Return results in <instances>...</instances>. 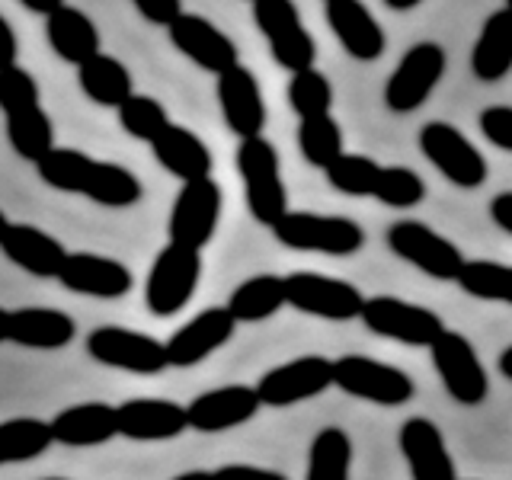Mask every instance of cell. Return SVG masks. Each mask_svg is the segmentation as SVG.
Instances as JSON below:
<instances>
[{
    "label": "cell",
    "mask_w": 512,
    "mask_h": 480,
    "mask_svg": "<svg viewBox=\"0 0 512 480\" xmlns=\"http://www.w3.org/2000/svg\"><path fill=\"white\" fill-rule=\"evenodd\" d=\"M352 474V439L340 426H324L308 448L304 480H349Z\"/></svg>",
    "instance_id": "32"
},
{
    "label": "cell",
    "mask_w": 512,
    "mask_h": 480,
    "mask_svg": "<svg viewBox=\"0 0 512 480\" xmlns=\"http://www.w3.org/2000/svg\"><path fill=\"white\" fill-rule=\"evenodd\" d=\"M10 340V311L0 308V343Z\"/></svg>",
    "instance_id": "51"
},
{
    "label": "cell",
    "mask_w": 512,
    "mask_h": 480,
    "mask_svg": "<svg viewBox=\"0 0 512 480\" xmlns=\"http://www.w3.org/2000/svg\"><path fill=\"white\" fill-rule=\"evenodd\" d=\"M416 144H420L423 157L436 167L448 183L458 189H477L487 183V160L480 154L471 138L455 128L452 122H426L416 135Z\"/></svg>",
    "instance_id": "6"
},
{
    "label": "cell",
    "mask_w": 512,
    "mask_h": 480,
    "mask_svg": "<svg viewBox=\"0 0 512 480\" xmlns=\"http://www.w3.org/2000/svg\"><path fill=\"white\" fill-rule=\"evenodd\" d=\"M237 330L228 308H205L176 330L167 346V362L176 368H192L218 352Z\"/></svg>",
    "instance_id": "21"
},
{
    "label": "cell",
    "mask_w": 512,
    "mask_h": 480,
    "mask_svg": "<svg viewBox=\"0 0 512 480\" xmlns=\"http://www.w3.org/2000/svg\"><path fill=\"white\" fill-rule=\"evenodd\" d=\"M253 23L263 32L272 58L288 74L311 71L317 61V42L304 26L298 7L292 0H256Z\"/></svg>",
    "instance_id": "3"
},
{
    "label": "cell",
    "mask_w": 512,
    "mask_h": 480,
    "mask_svg": "<svg viewBox=\"0 0 512 480\" xmlns=\"http://www.w3.org/2000/svg\"><path fill=\"white\" fill-rule=\"evenodd\" d=\"M202 279V253L167 244L160 247L148 282H144V304L154 317H173L192 301Z\"/></svg>",
    "instance_id": "4"
},
{
    "label": "cell",
    "mask_w": 512,
    "mask_h": 480,
    "mask_svg": "<svg viewBox=\"0 0 512 480\" xmlns=\"http://www.w3.org/2000/svg\"><path fill=\"white\" fill-rule=\"evenodd\" d=\"M272 237L288 250L324 253V256H352L365 247V231L359 221L346 215H317V212H292L272 224Z\"/></svg>",
    "instance_id": "1"
},
{
    "label": "cell",
    "mask_w": 512,
    "mask_h": 480,
    "mask_svg": "<svg viewBox=\"0 0 512 480\" xmlns=\"http://www.w3.org/2000/svg\"><path fill=\"white\" fill-rule=\"evenodd\" d=\"M388 247L394 256L436 282H458L461 276V250L439 231H432L426 221H394L388 228Z\"/></svg>",
    "instance_id": "8"
},
{
    "label": "cell",
    "mask_w": 512,
    "mask_h": 480,
    "mask_svg": "<svg viewBox=\"0 0 512 480\" xmlns=\"http://www.w3.org/2000/svg\"><path fill=\"white\" fill-rule=\"evenodd\" d=\"M0 250L13 266H20L36 279H58L64 260H68L61 240L36 224H10L4 240H0Z\"/></svg>",
    "instance_id": "23"
},
{
    "label": "cell",
    "mask_w": 512,
    "mask_h": 480,
    "mask_svg": "<svg viewBox=\"0 0 512 480\" xmlns=\"http://www.w3.org/2000/svg\"><path fill=\"white\" fill-rule=\"evenodd\" d=\"M221 186L208 176V180L186 183L176 192L173 208H170V244L186 247V250H199L212 244V237L218 231L221 221Z\"/></svg>",
    "instance_id": "12"
},
{
    "label": "cell",
    "mask_w": 512,
    "mask_h": 480,
    "mask_svg": "<svg viewBox=\"0 0 512 480\" xmlns=\"http://www.w3.org/2000/svg\"><path fill=\"white\" fill-rule=\"evenodd\" d=\"M45 39L52 45V52L80 68L90 58L100 55V29L93 26V20L77 7L61 4L52 16L45 20Z\"/></svg>",
    "instance_id": "26"
},
{
    "label": "cell",
    "mask_w": 512,
    "mask_h": 480,
    "mask_svg": "<svg viewBox=\"0 0 512 480\" xmlns=\"http://www.w3.org/2000/svg\"><path fill=\"white\" fill-rule=\"evenodd\" d=\"M432 368L442 378L445 394L461 407H480L490 394L487 368L480 362L474 343L458 330H445L436 343L429 346Z\"/></svg>",
    "instance_id": "7"
},
{
    "label": "cell",
    "mask_w": 512,
    "mask_h": 480,
    "mask_svg": "<svg viewBox=\"0 0 512 480\" xmlns=\"http://www.w3.org/2000/svg\"><path fill=\"white\" fill-rule=\"evenodd\" d=\"M237 173L244 180V196L253 221L272 228L282 215H288V192L282 183L279 151L266 138L240 141L237 148Z\"/></svg>",
    "instance_id": "2"
},
{
    "label": "cell",
    "mask_w": 512,
    "mask_h": 480,
    "mask_svg": "<svg viewBox=\"0 0 512 480\" xmlns=\"http://www.w3.org/2000/svg\"><path fill=\"white\" fill-rule=\"evenodd\" d=\"M384 4H388L391 10H413L420 0H384Z\"/></svg>",
    "instance_id": "52"
},
{
    "label": "cell",
    "mask_w": 512,
    "mask_h": 480,
    "mask_svg": "<svg viewBox=\"0 0 512 480\" xmlns=\"http://www.w3.org/2000/svg\"><path fill=\"white\" fill-rule=\"evenodd\" d=\"M116 423L132 442H167L189 429L186 407L167 397H128L116 407Z\"/></svg>",
    "instance_id": "19"
},
{
    "label": "cell",
    "mask_w": 512,
    "mask_h": 480,
    "mask_svg": "<svg viewBox=\"0 0 512 480\" xmlns=\"http://www.w3.org/2000/svg\"><path fill=\"white\" fill-rule=\"evenodd\" d=\"M333 388V359L327 356H298L282 362L256 381V397L263 407L282 410L295 407Z\"/></svg>",
    "instance_id": "14"
},
{
    "label": "cell",
    "mask_w": 512,
    "mask_h": 480,
    "mask_svg": "<svg viewBox=\"0 0 512 480\" xmlns=\"http://www.w3.org/2000/svg\"><path fill=\"white\" fill-rule=\"evenodd\" d=\"M458 480H461V477H458Z\"/></svg>",
    "instance_id": "56"
},
{
    "label": "cell",
    "mask_w": 512,
    "mask_h": 480,
    "mask_svg": "<svg viewBox=\"0 0 512 480\" xmlns=\"http://www.w3.org/2000/svg\"><path fill=\"white\" fill-rule=\"evenodd\" d=\"M48 429H52L55 442L71 445V448L103 445L119 436L116 407L103 404V400H87V404L64 407L48 420Z\"/></svg>",
    "instance_id": "25"
},
{
    "label": "cell",
    "mask_w": 512,
    "mask_h": 480,
    "mask_svg": "<svg viewBox=\"0 0 512 480\" xmlns=\"http://www.w3.org/2000/svg\"><path fill=\"white\" fill-rule=\"evenodd\" d=\"M7 141H10V148H13L16 157L39 164L45 154L55 151L52 116H48L42 106L16 112V116H7Z\"/></svg>",
    "instance_id": "33"
},
{
    "label": "cell",
    "mask_w": 512,
    "mask_h": 480,
    "mask_svg": "<svg viewBox=\"0 0 512 480\" xmlns=\"http://www.w3.org/2000/svg\"><path fill=\"white\" fill-rule=\"evenodd\" d=\"M327 173V183L343 192V196H352V199H365L375 192V183H378V173H381V164L365 154H340L333 160V164L324 170Z\"/></svg>",
    "instance_id": "38"
},
{
    "label": "cell",
    "mask_w": 512,
    "mask_h": 480,
    "mask_svg": "<svg viewBox=\"0 0 512 480\" xmlns=\"http://www.w3.org/2000/svg\"><path fill=\"white\" fill-rule=\"evenodd\" d=\"M333 388L375 407H404L416 394V384L404 368L378 362L372 356L333 359Z\"/></svg>",
    "instance_id": "5"
},
{
    "label": "cell",
    "mask_w": 512,
    "mask_h": 480,
    "mask_svg": "<svg viewBox=\"0 0 512 480\" xmlns=\"http://www.w3.org/2000/svg\"><path fill=\"white\" fill-rule=\"evenodd\" d=\"M397 448L407 461L410 480H458L455 458L442 429L426 416H410L397 432Z\"/></svg>",
    "instance_id": "18"
},
{
    "label": "cell",
    "mask_w": 512,
    "mask_h": 480,
    "mask_svg": "<svg viewBox=\"0 0 512 480\" xmlns=\"http://www.w3.org/2000/svg\"><path fill=\"white\" fill-rule=\"evenodd\" d=\"M362 324L375 336H384V340H394L404 346H426V349L448 330L436 311L423 308V304L404 301L397 295L365 298Z\"/></svg>",
    "instance_id": "9"
},
{
    "label": "cell",
    "mask_w": 512,
    "mask_h": 480,
    "mask_svg": "<svg viewBox=\"0 0 512 480\" xmlns=\"http://www.w3.org/2000/svg\"><path fill=\"white\" fill-rule=\"evenodd\" d=\"M215 480H288L282 471L272 468H256V464H221L218 471H212Z\"/></svg>",
    "instance_id": "45"
},
{
    "label": "cell",
    "mask_w": 512,
    "mask_h": 480,
    "mask_svg": "<svg viewBox=\"0 0 512 480\" xmlns=\"http://www.w3.org/2000/svg\"><path fill=\"white\" fill-rule=\"evenodd\" d=\"M52 429L36 416H13L0 423V464H23L48 452Z\"/></svg>",
    "instance_id": "34"
},
{
    "label": "cell",
    "mask_w": 512,
    "mask_h": 480,
    "mask_svg": "<svg viewBox=\"0 0 512 480\" xmlns=\"http://www.w3.org/2000/svg\"><path fill=\"white\" fill-rule=\"evenodd\" d=\"M23 7H26L29 13H42L45 20H48V16H52V13L61 7V0H52V4H39V0H23Z\"/></svg>",
    "instance_id": "48"
},
{
    "label": "cell",
    "mask_w": 512,
    "mask_h": 480,
    "mask_svg": "<svg viewBox=\"0 0 512 480\" xmlns=\"http://www.w3.org/2000/svg\"><path fill=\"white\" fill-rule=\"evenodd\" d=\"M496 368H500V375L506 381H512V343L500 352V359H496Z\"/></svg>",
    "instance_id": "49"
},
{
    "label": "cell",
    "mask_w": 512,
    "mask_h": 480,
    "mask_svg": "<svg viewBox=\"0 0 512 480\" xmlns=\"http://www.w3.org/2000/svg\"><path fill=\"white\" fill-rule=\"evenodd\" d=\"M77 333L71 314L58 308H16L10 311V343L26 349H64Z\"/></svg>",
    "instance_id": "28"
},
{
    "label": "cell",
    "mask_w": 512,
    "mask_h": 480,
    "mask_svg": "<svg viewBox=\"0 0 512 480\" xmlns=\"http://www.w3.org/2000/svg\"><path fill=\"white\" fill-rule=\"evenodd\" d=\"M445 48L439 42H416L397 61L388 84H384V106L391 112H416L445 77Z\"/></svg>",
    "instance_id": "11"
},
{
    "label": "cell",
    "mask_w": 512,
    "mask_h": 480,
    "mask_svg": "<svg viewBox=\"0 0 512 480\" xmlns=\"http://www.w3.org/2000/svg\"><path fill=\"white\" fill-rule=\"evenodd\" d=\"M506 7H509V10H512V0H509V4H506Z\"/></svg>",
    "instance_id": "55"
},
{
    "label": "cell",
    "mask_w": 512,
    "mask_h": 480,
    "mask_svg": "<svg viewBox=\"0 0 512 480\" xmlns=\"http://www.w3.org/2000/svg\"><path fill=\"white\" fill-rule=\"evenodd\" d=\"M42 480H68V477H42Z\"/></svg>",
    "instance_id": "54"
},
{
    "label": "cell",
    "mask_w": 512,
    "mask_h": 480,
    "mask_svg": "<svg viewBox=\"0 0 512 480\" xmlns=\"http://www.w3.org/2000/svg\"><path fill=\"white\" fill-rule=\"evenodd\" d=\"M372 199H378L388 208H413L426 199V183L413 167L391 164V167H381Z\"/></svg>",
    "instance_id": "41"
},
{
    "label": "cell",
    "mask_w": 512,
    "mask_h": 480,
    "mask_svg": "<svg viewBox=\"0 0 512 480\" xmlns=\"http://www.w3.org/2000/svg\"><path fill=\"white\" fill-rule=\"evenodd\" d=\"M135 10H138L151 26H164V29H170V26L186 13L180 4H176V0H135Z\"/></svg>",
    "instance_id": "44"
},
{
    "label": "cell",
    "mask_w": 512,
    "mask_h": 480,
    "mask_svg": "<svg viewBox=\"0 0 512 480\" xmlns=\"http://www.w3.org/2000/svg\"><path fill=\"white\" fill-rule=\"evenodd\" d=\"M324 16H327V26L333 29L336 42L346 48L349 58L378 61L384 55L388 36H384V29L378 26L372 10L359 4V0H327Z\"/></svg>",
    "instance_id": "22"
},
{
    "label": "cell",
    "mask_w": 512,
    "mask_h": 480,
    "mask_svg": "<svg viewBox=\"0 0 512 480\" xmlns=\"http://www.w3.org/2000/svg\"><path fill=\"white\" fill-rule=\"evenodd\" d=\"M119 125L125 128V135H132L135 141L154 144V138L170 125V116H167V106L154 100V96L132 93L125 100V106L119 109Z\"/></svg>",
    "instance_id": "40"
},
{
    "label": "cell",
    "mask_w": 512,
    "mask_h": 480,
    "mask_svg": "<svg viewBox=\"0 0 512 480\" xmlns=\"http://www.w3.org/2000/svg\"><path fill=\"white\" fill-rule=\"evenodd\" d=\"M87 352H90V359H96L100 365L119 368V372H132V375H160L170 365L164 343L141 330H128L116 324L96 327L87 336Z\"/></svg>",
    "instance_id": "13"
},
{
    "label": "cell",
    "mask_w": 512,
    "mask_h": 480,
    "mask_svg": "<svg viewBox=\"0 0 512 480\" xmlns=\"http://www.w3.org/2000/svg\"><path fill=\"white\" fill-rule=\"evenodd\" d=\"M288 106H292V112L301 122L317 119V116H330V106H333L330 77L317 68L292 74V80H288Z\"/></svg>",
    "instance_id": "39"
},
{
    "label": "cell",
    "mask_w": 512,
    "mask_h": 480,
    "mask_svg": "<svg viewBox=\"0 0 512 480\" xmlns=\"http://www.w3.org/2000/svg\"><path fill=\"white\" fill-rule=\"evenodd\" d=\"M260 410L263 404L256 397V388H250V384H224V388H212L192 397L186 404V420L189 429L215 436V432H228L250 423Z\"/></svg>",
    "instance_id": "16"
},
{
    "label": "cell",
    "mask_w": 512,
    "mask_h": 480,
    "mask_svg": "<svg viewBox=\"0 0 512 480\" xmlns=\"http://www.w3.org/2000/svg\"><path fill=\"white\" fill-rule=\"evenodd\" d=\"M170 42L180 55H186L196 68L221 77L240 64L237 45L228 32H221L212 20H205L199 13H183L170 29Z\"/></svg>",
    "instance_id": "15"
},
{
    "label": "cell",
    "mask_w": 512,
    "mask_h": 480,
    "mask_svg": "<svg viewBox=\"0 0 512 480\" xmlns=\"http://www.w3.org/2000/svg\"><path fill=\"white\" fill-rule=\"evenodd\" d=\"M10 224H13V221H7V215L0 212V240H4V234H7V228H10Z\"/></svg>",
    "instance_id": "53"
},
{
    "label": "cell",
    "mask_w": 512,
    "mask_h": 480,
    "mask_svg": "<svg viewBox=\"0 0 512 480\" xmlns=\"http://www.w3.org/2000/svg\"><path fill=\"white\" fill-rule=\"evenodd\" d=\"M170 480H215L212 477V471H183V474H176V477H170Z\"/></svg>",
    "instance_id": "50"
},
{
    "label": "cell",
    "mask_w": 512,
    "mask_h": 480,
    "mask_svg": "<svg viewBox=\"0 0 512 480\" xmlns=\"http://www.w3.org/2000/svg\"><path fill=\"white\" fill-rule=\"evenodd\" d=\"M480 132L500 151H512V106H487L480 112Z\"/></svg>",
    "instance_id": "43"
},
{
    "label": "cell",
    "mask_w": 512,
    "mask_h": 480,
    "mask_svg": "<svg viewBox=\"0 0 512 480\" xmlns=\"http://www.w3.org/2000/svg\"><path fill=\"white\" fill-rule=\"evenodd\" d=\"M288 304L285 298V276L276 272H260L240 282L231 298H228V314L234 317V324H260V320L279 314Z\"/></svg>",
    "instance_id": "29"
},
{
    "label": "cell",
    "mask_w": 512,
    "mask_h": 480,
    "mask_svg": "<svg viewBox=\"0 0 512 480\" xmlns=\"http://www.w3.org/2000/svg\"><path fill=\"white\" fill-rule=\"evenodd\" d=\"M16 55H20V39L10 26V20L0 13V71H7L16 64Z\"/></svg>",
    "instance_id": "46"
},
{
    "label": "cell",
    "mask_w": 512,
    "mask_h": 480,
    "mask_svg": "<svg viewBox=\"0 0 512 480\" xmlns=\"http://www.w3.org/2000/svg\"><path fill=\"white\" fill-rule=\"evenodd\" d=\"M90 167H93V157L77 148H55L36 164L39 180L45 186H52L58 192H77V196L84 192Z\"/></svg>",
    "instance_id": "37"
},
{
    "label": "cell",
    "mask_w": 512,
    "mask_h": 480,
    "mask_svg": "<svg viewBox=\"0 0 512 480\" xmlns=\"http://www.w3.org/2000/svg\"><path fill=\"white\" fill-rule=\"evenodd\" d=\"M215 90H218V106H221L224 125H228L240 141L263 138L266 100H263L256 74L250 68H244V64H237V68L224 71L218 77Z\"/></svg>",
    "instance_id": "17"
},
{
    "label": "cell",
    "mask_w": 512,
    "mask_h": 480,
    "mask_svg": "<svg viewBox=\"0 0 512 480\" xmlns=\"http://www.w3.org/2000/svg\"><path fill=\"white\" fill-rule=\"evenodd\" d=\"M471 71L477 80L484 84H496L512 71V10L500 7L493 10L484 26H480V36L474 42L471 52Z\"/></svg>",
    "instance_id": "27"
},
{
    "label": "cell",
    "mask_w": 512,
    "mask_h": 480,
    "mask_svg": "<svg viewBox=\"0 0 512 480\" xmlns=\"http://www.w3.org/2000/svg\"><path fill=\"white\" fill-rule=\"evenodd\" d=\"M80 196H87L90 202L106 205V208H128L144 196V189H141V180L128 167L109 164V160H93Z\"/></svg>",
    "instance_id": "31"
},
{
    "label": "cell",
    "mask_w": 512,
    "mask_h": 480,
    "mask_svg": "<svg viewBox=\"0 0 512 480\" xmlns=\"http://www.w3.org/2000/svg\"><path fill=\"white\" fill-rule=\"evenodd\" d=\"M298 151L311 167L327 170L336 157L346 154L340 122L333 116H317V119L298 122Z\"/></svg>",
    "instance_id": "36"
},
{
    "label": "cell",
    "mask_w": 512,
    "mask_h": 480,
    "mask_svg": "<svg viewBox=\"0 0 512 480\" xmlns=\"http://www.w3.org/2000/svg\"><path fill=\"white\" fill-rule=\"evenodd\" d=\"M58 282L74 295L87 298H106L116 301L132 292L135 276L125 263L112 260V256L100 253H68V260L61 266Z\"/></svg>",
    "instance_id": "20"
},
{
    "label": "cell",
    "mask_w": 512,
    "mask_h": 480,
    "mask_svg": "<svg viewBox=\"0 0 512 480\" xmlns=\"http://www.w3.org/2000/svg\"><path fill=\"white\" fill-rule=\"evenodd\" d=\"M458 288L477 301H496L512 308V266L493 260H464Z\"/></svg>",
    "instance_id": "35"
},
{
    "label": "cell",
    "mask_w": 512,
    "mask_h": 480,
    "mask_svg": "<svg viewBox=\"0 0 512 480\" xmlns=\"http://www.w3.org/2000/svg\"><path fill=\"white\" fill-rule=\"evenodd\" d=\"M285 298H288V308L311 314V317H324V320H356L362 317V308H365V295L352 282L324 276V272H311V269L288 272Z\"/></svg>",
    "instance_id": "10"
},
{
    "label": "cell",
    "mask_w": 512,
    "mask_h": 480,
    "mask_svg": "<svg viewBox=\"0 0 512 480\" xmlns=\"http://www.w3.org/2000/svg\"><path fill=\"white\" fill-rule=\"evenodd\" d=\"M42 100L39 80L32 77L26 68L13 64V68L0 71V112L4 116H16V112L36 109Z\"/></svg>",
    "instance_id": "42"
},
{
    "label": "cell",
    "mask_w": 512,
    "mask_h": 480,
    "mask_svg": "<svg viewBox=\"0 0 512 480\" xmlns=\"http://www.w3.org/2000/svg\"><path fill=\"white\" fill-rule=\"evenodd\" d=\"M154 160L164 167L170 176L186 183H196V180H208L215 167V157L208 151V144L192 132L186 125H176L170 122L164 132H160L151 144Z\"/></svg>",
    "instance_id": "24"
},
{
    "label": "cell",
    "mask_w": 512,
    "mask_h": 480,
    "mask_svg": "<svg viewBox=\"0 0 512 480\" xmlns=\"http://www.w3.org/2000/svg\"><path fill=\"white\" fill-rule=\"evenodd\" d=\"M77 84L84 90V96H90L96 106H106V109H122L128 96L135 93L128 68L119 58H112L106 52L90 58L87 64H80Z\"/></svg>",
    "instance_id": "30"
},
{
    "label": "cell",
    "mask_w": 512,
    "mask_h": 480,
    "mask_svg": "<svg viewBox=\"0 0 512 480\" xmlns=\"http://www.w3.org/2000/svg\"><path fill=\"white\" fill-rule=\"evenodd\" d=\"M490 218L500 231L512 234V192H500V196H493L490 202Z\"/></svg>",
    "instance_id": "47"
}]
</instances>
